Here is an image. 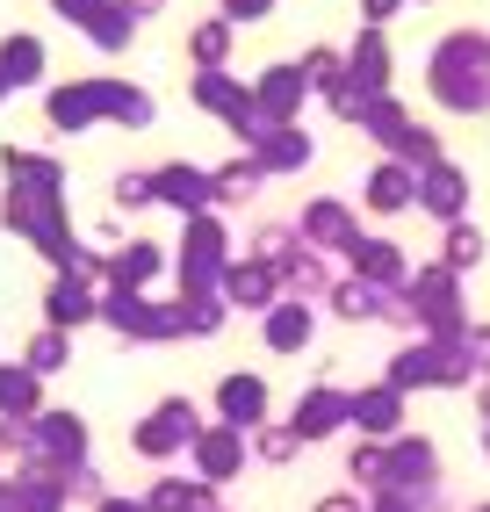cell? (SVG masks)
Wrapping results in <instances>:
<instances>
[{"label":"cell","instance_id":"1","mask_svg":"<svg viewBox=\"0 0 490 512\" xmlns=\"http://www.w3.org/2000/svg\"><path fill=\"white\" fill-rule=\"evenodd\" d=\"M152 512H202V498H195L188 484H159V491H152Z\"/></svg>","mask_w":490,"mask_h":512},{"label":"cell","instance_id":"2","mask_svg":"<svg viewBox=\"0 0 490 512\" xmlns=\"http://www.w3.org/2000/svg\"><path fill=\"white\" fill-rule=\"evenodd\" d=\"M202 469L224 476V469H231V440H202Z\"/></svg>","mask_w":490,"mask_h":512},{"label":"cell","instance_id":"3","mask_svg":"<svg viewBox=\"0 0 490 512\" xmlns=\"http://www.w3.org/2000/svg\"><path fill=\"white\" fill-rule=\"evenodd\" d=\"M51 311H58V318H87V303H80L73 289H58V296H51Z\"/></svg>","mask_w":490,"mask_h":512},{"label":"cell","instance_id":"4","mask_svg":"<svg viewBox=\"0 0 490 512\" xmlns=\"http://www.w3.org/2000/svg\"><path fill=\"white\" fill-rule=\"evenodd\" d=\"M0 404H29V383H22V375H0Z\"/></svg>","mask_w":490,"mask_h":512},{"label":"cell","instance_id":"5","mask_svg":"<svg viewBox=\"0 0 490 512\" xmlns=\"http://www.w3.org/2000/svg\"><path fill=\"white\" fill-rule=\"evenodd\" d=\"M101 512H137V505H101Z\"/></svg>","mask_w":490,"mask_h":512}]
</instances>
